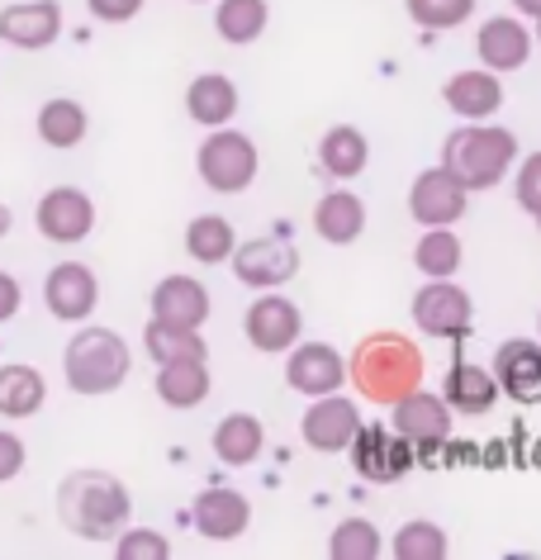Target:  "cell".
<instances>
[{
    "label": "cell",
    "mask_w": 541,
    "mask_h": 560,
    "mask_svg": "<svg viewBox=\"0 0 541 560\" xmlns=\"http://www.w3.org/2000/svg\"><path fill=\"white\" fill-rule=\"evenodd\" d=\"M58 517L81 541H115L133 517V499L119 475L109 470H72L58 485Z\"/></svg>",
    "instance_id": "1"
},
{
    "label": "cell",
    "mask_w": 541,
    "mask_h": 560,
    "mask_svg": "<svg viewBox=\"0 0 541 560\" xmlns=\"http://www.w3.org/2000/svg\"><path fill=\"white\" fill-rule=\"evenodd\" d=\"M346 381L356 385L361 399L385 404L390 409L395 399H404L409 389L423 385V352L413 338H399V332H371V338L356 342L352 361H346Z\"/></svg>",
    "instance_id": "2"
},
{
    "label": "cell",
    "mask_w": 541,
    "mask_h": 560,
    "mask_svg": "<svg viewBox=\"0 0 541 560\" xmlns=\"http://www.w3.org/2000/svg\"><path fill=\"white\" fill-rule=\"evenodd\" d=\"M513 162H518V133L504 129V124H490V119L461 124V129L447 138V148H442V166H447L466 190L504 186Z\"/></svg>",
    "instance_id": "3"
},
{
    "label": "cell",
    "mask_w": 541,
    "mask_h": 560,
    "mask_svg": "<svg viewBox=\"0 0 541 560\" xmlns=\"http://www.w3.org/2000/svg\"><path fill=\"white\" fill-rule=\"evenodd\" d=\"M129 371H133L129 342H124L115 328H101V324L77 328V338L67 342V352H62L67 389H72V395H86V399L115 395V389L129 381Z\"/></svg>",
    "instance_id": "4"
},
{
    "label": "cell",
    "mask_w": 541,
    "mask_h": 560,
    "mask_svg": "<svg viewBox=\"0 0 541 560\" xmlns=\"http://www.w3.org/2000/svg\"><path fill=\"white\" fill-rule=\"evenodd\" d=\"M196 172H200V180L210 190H219V195H238V190H247L257 180V172H261V152H257V143L247 133H238V129H210V138L200 143V152H196Z\"/></svg>",
    "instance_id": "5"
},
{
    "label": "cell",
    "mask_w": 541,
    "mask_h": 560,
    "mask_svg": "<svg viewBox=\"0 0 541 560\" xmlns=\"http://www.w3.org/2000/svg\"><path fill=\"white\" fill-rule=\"evenodd\" d=\"M346 452H352V470L361 475V480H371V485L404 480V475L413 470V460H419L413 442L399 438L390 423H361L356 438L346 442Z\"/></svg>",
    "instance_id": "6"
},
{
    "label": "cell",
    "mask_w": 541,
    "mask_h": 560,
    "mask_svg": "<svg viewBox=\"0 0 541 560\" xmlns=\"http://www.w3.org/2000/svg\"><path fill=\"white\" fill-rule=\"evenodd\" d=\"M413 328L442 342H466L475 328V304L456 280H427L413 295Z\"/></svg>",
    "instance_id": "7"
},
{
    "label": "cell",
    "mask_w": 541,
    "mask_h": 560,
    "mask_svg": "<svg viewBox=\"0 0 541 560\" xmlns=\"http://www.w3.org/2000/svg\"><path fill=\"white\" fill-rule=\"evenodd\" d=\"M451 423H456V413L447 409V399L433 395V389H423V385L390 404V428L404 442H413V452H433V446H442L451 438Z\"/></svg>",
    "instance_id": "8"
},
{
    "label": "cell",
    "mask_w": 541,
    "mask_h": 560,
    "mask_svg": "<svg viewBox=\"0 0 541 560\" xmlns=\"http://www.w3.org/2000/svg\"><path fill=\"white\" fill-rule=\"evenodd\" d=\"M466 200H470V190L442 162L419 172L409 186V214H413V223H423V229H451V223H461Z\"/></svg>",
    "instance_id": "9"
},
{
    "label": "cell",
    "mask_w": 541,
    "mask_h": 560,
    "mask_svg": "<svg viewBox=\"0 0 541 560\" xmlns=\"http://www.w3.org/2000/svg\"><path fill=\"white\" fill-rule=\"evenodd\" d=\"M356 428H361V409L342 395V389H332V395H318L309 409H304V418H299V438L318 456L346 452V442L356 438Z\"/></svg>",
    "instance_id": "10"
},
{
    "label": "cell",
    "mask_w": 541,
    "mask_h": 560,
    "mask_svg": "<svg viewBox=\"0 0 541 560\" xmlns=\"http://www.w3.org/2000/svg\"><path fill=\"white\" fill-rule=\"evenodd\" d=\"M233 276L252 290H275L299 271V247L290 237H252V243L233 247Z\"/></svg>",
    "instance_id": "11"
},
{
    "label": "cell",
    "mask_w": 541,
    "mask_h": 560,
    "mask_svg": "<svg viewBox=\"0 0 541 560\" xmlns=\"http://www.w3.org/2000/svg\"><path fill=\"white\" fill-rule=\"evenodd\" d=\"M34 223L48 243L58 247H72V243H86L91 229H95V200L77 186H52L44 200L34 209Z\"/></svg>",
    "instance_id": "12"
},
{
    "label": "cell",
    "mask_w": 541,
    "mask_h": 560,
    "mask_svg": "<svg viewBox=\"0 0 541 560\" xmlns=\"http://www.w3.org/2000/svg\"><path fill=\"white\" fill-rule=\"evenodd\" d=\"M44 304L58 324H86L101 304V280L86 261H58L44 280Z\"/></svg>",
    "instance_id": "13"
},
{
    "label": "cell",
    "mask_w": 541,
    "mask_h": 560,
    "mask_svg": "<svg viewBox=\"0 0 541 560\" xmlns=\"http://www.w3.org/2000/svg\"><path fill=\"white\" fill-rule=\"evenodd\" d=\"M243 328H247V342L257 347V352H290L299 338H304V314H299V304L295 300H285V295H261L252 300V310H247L243 318Z\"/></svg>",
    "instance_id": "14"
},
{
    "label": "cell",
    "mask_w": 541,
    "mask_h": 560,
    "mask_svg": "<svg viewBox=\"0 0 541 560\" xmlns=\"http://www.w3.org/2000/svg\"><path fill=\"white\" fill-rule=\"evenodd\" d=\"M285 385L309 399L332 395V389L346 385V357L328 342H295L285 361Z\"/></svg>",
    "instance_id": "15"
},
{
    "label": "cell",
    "mask_w": 541,
    "mask_h": 560,
    "mask_svg": "<svg viewBox=\"0 0 541 560\" xmlns=\"http://www.w3.org/2000/svg\"><path fill=\"white\" fill-rule=\"evenodd\" d=\"M58 34H62V5L58 0H20V5L0 10V44L20 48V52L52 48Z\"/></svg>",
    "instance_id": "16"
},
{
    "label": "cell",
    "mask_w": 541,
    "mask_h": 560,
    "mask_svg": "<svg viewBox=\"0 0 541 560\" xmlns=\"http://www.w3.org/2000/svg\"><path fill=\"white\" fill-rule=\"evenodd\" d=\"M475 58L490 72H518L532 58V30L518 15H490L475 34Z\"/></svg>",
    "instance_id": "17"
},
{
    "label": "cell",
    "mask_w": 541,
    "mask_h": 560,
    "mask_svg": "<svg viewBox=\"0 0 541 560\" xmlns=\"http://www.w3.org/2000/svg\"><path fill=\"white\" fill-rule=\"evenodd\" d=\"M190 523L210 541H233L252 527V503L238 489H200L190 503Z\"/></svg>",
    "instance_id": "18"
},
{
    "label": "cell",
    "mask_w": 541,
    "mask_h": 560,
    "mask_svg": "<svg viewBox=\"0 0 541 560\" xmlns=\"http://www.w3.org/2000/svg\"><path fill=\"white\" fill-rule=\"evenodd\" d=\"M494 381H498V395L518 399V404H537L541 399V342H527V338H513L494 352Z\"/></svg>",
    "instance_id": "19"
},
{
    "label": "cell",
    "mask_w": 541,
    "mask_h": 560,
    "mask_svg": "<svg viewBox=\"0 0 541 560\" xmlns=\"http://www.w3.org/2000/svg\"><path fill=\"white\" fill-rule=\"evenodd\" d=\"M148 304H152V318H157V324H172V328H204V318H210V290H204L196 276L157 280V290H152Z\"/></svg>",
    "instance_id": "20"
},
{
    "label": "cell",
    "mask_w": 541,
    "mask_h": 560,
    "mask_svg": "<svg viewBox=\"0 0 541 560\" xmlns=\"http://www.w3.org/2000/svg\"><path fill=\"white\" fill-rule=\"evenodd\" d=\"M442 101H447L451 115H461L466 124H475V119H494L498 109H504V81H498V72H456L447 77V86H442Z\"/></svg>",
    "instance_id": "21"
},
{
    "label": "cell",
    "mask_w": 541,
    "mask_h": 560,
    "mask_svg": "<svg viewBox=\"0 0 541 560\" xmlns=\"http://www.w3.org/2000/svg\"><path fill=\"white\" fill-rule=\"evenodd\" d=\"M442 399H447V409L456 418H484L498 404V381L494 371L475 366V361H456L447 371V385H442Z\"/></svg>",
    "instance_id": "22"
},
{
    "label": "cell",
    "mask_w": 541,
    "mask_h": 560,
    "mask_svg": "<svg viewBox=\"0 0 541 560\" xmlns=\"http://www.w3.org/2000/svg\"><path fill=\"white\" fill-rule=\"evenodd\" d=\"M157 399L166 409H200L214 389V375H210V357H190V361H166L157 366Z\"/></svg>",
    "instance_id": "23"
},
{
    "label": "cell",
    "mask_w": 541,
    "mask_h": 560,
    "mask_svg": "<svg viewBox=\"0 0 541 560\" xmlns=\"http://www.w3.org/2000/svg\"><path fill=\"white\" fill-rule=\"evenodd\" d=\"M314 233L332 247H346L366 233V205L352 190H328L324 200L314 205Z\"/></svg>",
    "instance_id": "24"
},
{
    "label": "cell",
    "mask_w": 541,
    "mask_h": 560,
    "mask_svg": "<svg viewBox=\"0 0 541 560\" xmlns=\"http://www.w3.org/2000/svg\"><path fill=\"white\" fill-rule=\"evenodd\" d=\"M186 115L204 129H224L238 115V86L224 72H204L186 86Z\"/></svg>",
    "instance_id": "25"
},
{
    "label": "cell",
    "mask_w": 541,
    "mask_h": 560,
    "mask_svg": "<svg viewBox=\"0 0 541 560\" xmlns=\"http://www.w3.org/2000/svg\"><path fill=\"white\" fill-rule=\"evenodd\" d=\"M48 399V381L38 366H24V361H10V366H0V418H34L44 409Z\"/></svg>",
    "instance_id": "26"
},
{
    "label": "cell",
    "mask_w": 541,
    "mask_h": 560,
    "mask_svg": "<svg viewBox=\"0 0 541 560\" xmlns=\"http://www.w3.org/2000/svg\"><path fill=\"white\" fill-rule=\"evenodd\" d=\"M366 162H371V143L352 124H338V129H328L318 138V166H324L332 180H356L366 172Z\"/></svg>",
    "instance_id": "27"
},
{
    "label": "cell",
    "mask_w": 541,
    "mask_h": 560,
    "mask_svg": "<svg viewBox=\"0 0 541 560\" xmlns=\"http://www.w3.org/2000/svg\"><path fill=\"white\" fill-rule=\"evenodd\" d=\"M267 452V428H261L257 413H228L219 418L214 428V456L224 466H252V460Z\"/></svg>",
    "instance_id": "28"
},
{
    "label": "cell",
    "mask_w": 541,
    "mask_h": 560,
    "mask_svg": "<svg viewBox=\"0 0 541 560\" xmlns=\"http://www.w3.org/2000/svg\"><path fill=\"white\" fill-rule=\"evenodd\" d=\"M91 133V115L86 105L72 101V95H52V101H44V109H38V138H44L48 148H81V138Z\"/></svg>",
    "instance_id": "29"
},
{
    "label": "cell",
    "mask_w": 541,
    "mask_h": 560,
    "mask_svg": "<svg viewBox=\"0 0 541 560\" xmlns=\"http://www.w3.org/2000/svg\"><path fill=\"white\" fill-rule=\"evenodd\" d=\"M267 20H271L267 0H219V10H214V30L233 48L257 44V38L267 34Z\"/></svg>",
    "instance_id": "30"
},
{
    "label": "cell",
    "mask_w": 541,
    "mask_h": 560,
    "mask_svg": "<svg viewBox=\"0 0 541 560\" xmlns=\"http://www.w3.org/2000/svg\"><path fill=\"white\" fill-rule=\"evenodd\" d=\"M233 247H238V233H233V223H228L224 214H200V219H190V229H186V252H190V261L219 266V261L233 257Z\"/></svg>",
    "instance_id": "31"
},
{
    "label": "cell",
    "mask_w": 541,
    "mask_h": 560,
    "mask_svg": "<svg viewBox=\"0 0 541 560\" xmlns=\"http://www.w3.org/2000/svg\"><path fill=\"white\" fill-rule=\"evenodd\" d=\"M461 261H466V247L451 229H423L419 247H413V266H419L427 280H451L461 271Z\"/></svg>",
    "instance_id": "32"
},
{
    "label": "cell",
    "mask_w": 541,
    "mask_h": 560,
    "mask_svg": "<svg viewBox=\"0 0 541 560\" xmlns=\"http://www.w3.org/2000/svg\"><path fill=\"white\" fill-rule=\"evenodd\" d=\"M143 347L148 357L166 366V361H190V357H210V347H204L200 328H172V324H157V318H148L143 328Z\"/></svg>",
    "instance_id": "33"
},
{
    "label": "cell",
    "mask_w": 541,
    "mask_h": 560,
    "mask_svg": "<svg viewBox=\"0 0 541 560\" xmlns=\"http://www.w3.org/2000/svg\"><path fill=\"white\" fill-rule=\"evenodd\" d=\"M380 551H385V541H380V527L371 523V517H346V523H338L328 537L332 560H376Z\"/></svg>",
    "instance_id": "34"
},
{
    "label": "cell",
    "mask_w": 541,
    "mask_h": 560,
    "mask_svg": "<svg viewBox=\"0 0 541 560\" xmlns=\"http://www.w3.org/2000/svg\"><path fill=\"white\" fill-rule=\"evenodd\" d=\"M395 560H442L451 551L447 532H442L437 523H427V517H413V523L399 527V537L390 541Z\"/></svg>",
    "instance_id": "35"
},
{
    "label": "cell",
    "mask_w": 541,
    "mask_h": 560,
    "mask_svg": "<svg viewBox=\"0 0 541 560\" xmlns=\"http://www.w3.org/2000/svg\"><path fill=\"white\" fill-rule=\"evenodd\" d=\"M404 5H409V20L427 34L461 30V24L475 15V0H404Z\"/></svg>",
    "instance_id": "36"
},
{
    "label": "cell",
    "mask_w": 541,
    "mask_h": 560,
    "mask_svg": "<svg viewBox=\"0 0 541 560\" xmlns=\"http://www.w3.org/2000/svg\"><path fill=\"white\" fill-rule=\"evenodd\" d=\"M115 556L119 560H166L172 556V541L157 527H124L115 537Z\"/></svg>",
    "instance_id": "37"
},
{
    "label": "cell",
    "mask_w": 541,
    "mask_h": 560,
    "mask_svg": "<svg viewBox=\"0 0 541 560\" xmlns=\"http://www.w3.org/2000/svg\"><path fill=\"white\" fill-rule=\"evenodd\" d=\"M513 195H518V205L527 209V214H537L541 209V152L522 158L518 176H513Z\"/></svg>",
    "instance_id": "38"
},
{
    "label": "cell",
    "mask_w": 541,
    "mask_h": 560,
    "mask_svg": "<svg viewBox=\"0 0 541 560\" xmlns=\"http://www.w3.org/2000/svg\"><path fill=\"white\" fill-rule=\"evenodd\" d=\"M24 460H30V446H24V438H15V432L0 428V485L15 480V475L24 470Z\"/></svg>",
    "instance_id": "39"
},
{
    "label": "cell",
    "mask_w": 541,
    "mask_h": 560,
    "mask_svg": "<svg viewBox=\"0 0 541 560\" xmlns=\"http://www.w3.org/2000/svg\"><path fill=\"white\" fill-rule=\"evenodd\" d=\"M86 10L101 24H129L143 10V0H86Z\"/></svg>",
    "instance_id": "40"
},
{
    "label": "cell",
    "mask_w": 541,
    "mask_h": 560,
    "mask_svg": "<svg viewBox=\"0 0 541 560\" xmlns=\"http://www.w3.org/2000/svg\"><path fill=\"white\" fill-rule=\"evenodd\" d=\"M20 304H24V285L10 271H0V324H10L20 314Z\"/></svg>",
    "instance_id": "41"
},
{
    "label": "cell",
    "mask_w": 541,
    "mask_h": 560,
    "mask_svg": "<svg viewBox=\"0 0 541 560\" xmlns=\"http://www.w3.org/2000/svg\"><path fill=\"white\" fill-rule=\"evenodd\" d=\"M513 10L527 15V20H541V0H513Z\"/></svg>",
    "instance_id": "42"
},
{
    "label": "cell",
    "mask_w": 541,
    "mask_h": 560,
    "mask_svg": "<svg viewBox=\"0 0 541 560\" xmlns=\"http://www.w3.org/2000/svg\"><path fill=\"white\" fill-rule=\"evenodd\" d=\"M10 223H15V214H10V205H0V237L10 233Z\"/></svg>",
    "instance_id": "43"
},
{
    "label": "cell",
    "mask_w": 541,
    "mask_h": 560,
    "mask_svg": "<svg viewBox=\"0 0 541 560\" xmlns=\"http://www.w3.org/2000/svg\"><path fill=\"white\" fill-rule=\"evenodd\" d=\"M532 219H537V229H541V209H537V214H532Z\"/></svg>",
    "instance_id": "44"
},
{
    "label": "cell",
    "mask_w": 541,
    "mask_h": 560,
    "mask_svg": "<svg viewBox=\"0 0 541 560\" xmlns=\"http://www.w3.org/2000/svg\"><path fill=\"white\" fill-rule=\"evenodd\" d=\"M537 332H541V318H537Z\"/></svg>",
    "instance_id": "45"
},
{
    "label": "cell",
    "mask_w": 541,
    "mask_h": 560,
    "mask_svg": "<svg viewBox=\"0 0 541 560\" xmlns=\"http://www.w3.org/2000/svg\"><path fill=\"white\" fill-rule=\"evenodd\" d=\"M537 24H541V20H537ZM537 38H541V30H537Z\"/></svg>",
    "instance_id": "46"
}]
</instances>
